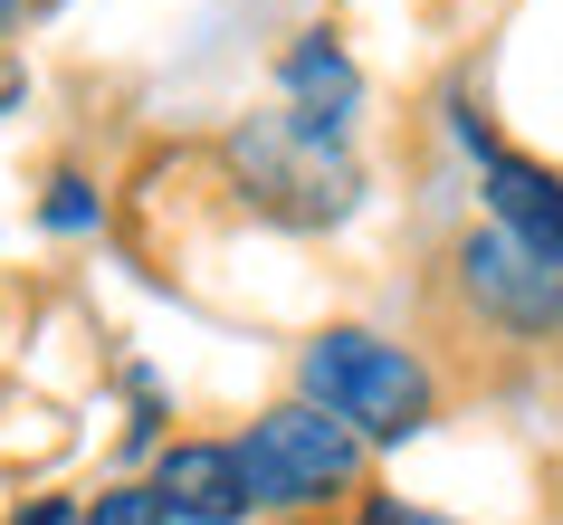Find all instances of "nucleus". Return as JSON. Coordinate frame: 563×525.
Returning a JSON list of instances; mask_svg holds the SVG:
<instances>
[{"mask_svg":"<svg viewBox=\"0 0 563 525\" xmlns=\"http://www.w3.org/2000/svg\"><path fill=\"white\" fill-rule=\"evenodd\" d=\"M153 496L173 506V525H239L249 506H258V496H249L239 449H220V439H181V449H163Z\"/></svg>","mask_w":563,"mask_h":525,"instance_id":"obj_5","label":"nucleus"},{"mask_svg":"<svg viewBox=\"0 0 563 525\" xmlns=\"http://www.w3.org/2000/svg\"><path fill=\"white\" fill-rule=\"evenodd\" d=\"M48 220H58V230H87V220H96V192H87L77 173H67V182H48Z\"/></svg>","mask_w":563,"mask_h":525,"instance_id":"obj_9","label":"nucleus"},{"mask_svg":"<svg viewBox=\"0 0 563 525\" xmlns=\"http://www.w3.org/2000/svg\"><path fill=\"white\" fill-rule=\"evenodd\" d=\"M87 525H173V506H163L153 488H106V496H96V516H87Z\"/></svg>","mask_w":563,"mask_h":525,"instance_id":"obj_8","label":"nucleus"},{"mask_svg":"<svg viewBox=\"0 0 563 525\" xmlns=\"http://www.w3.org/2000/svg\"><path fill=\"white\" fill-rule=\"evenodd\" d=\"M20 525H87V516H77L67 496H38V506H30V516H20Z\"/></svg>","mask_w":563,"mask_h":525,"instance_id":"obj_11","label":"nucleus"},{"mask_svg":"<svg viewBox=\"0 0 563 525\" xmlns=\"http://www.w3.org/2000/svg\"><path fill=\"white\" fill-rule=\"evenodd\" d=\"M239 468H249V496L258 506H316L325 488L354 478V430L334 411H316V402H287V411H267L258 430H249Z\"/></svg>","mask_w":563,"mask_h":525,"instance_id":"obj_3","label":"nucleus"},{"mask_svg":"<svg viewBox=\"0 0 563 525\" xmlns=\"http://www.w3.org/2000/svg\"><path fill=\"white\" fill-rule=\"evenodd\" d=\"M363 525H449V516H430V506H401V496H373V506H363Z\"/></svg>","mask_w":563,"mask_h":525,"instance_id":"obj_10","label":"nucleus"},{"mask_svg":"<svg viewBox=\"0 0 563 525\" xmlns=\"http://www.w3.org/2000/svg\"><path fill=\"white\" fill-rule=\"evenodd\" d=\"M306 402L334 411L354 439H411L430 420V373L383 335H325L306 344Z\"/></svg>","mask_w":563,"mask_h":525,"instance_id":"obj_1","label":"nucleus"},{"mask_svg":"<svg viewBox=\"0 0 563 525\" xmlns=\"http://www.w3.org/2000/svg\"><path fill=\"white\" fill-rule=\"evenodd\" d=\"M459 267H468V296L477 306H497L506 325H554L563 316V259H544V249H526V239H468L459 249Z\"/></svg>","mask_w":563,"mask_h":525,"instance_id":"obj_4","label":"nucleus"},{"mask_svg":"<svg viewBox=\"0 0 563 525\" xmlns=\"http://www.w3.org/2000/svg\"><path fill=\"white\" fill-rule=\"evenodd\" d=\"M354 96H363V77H354V58H344L334 39H297V48H287V116L297 124L344 134V124H354Z\"/></svg>","mask_w":563,"mask_h":525,"instance_id":"obj_7","label":"nucleus"},{"mask_svg":"<svg viewBox=\"0 0 563 525\" xmlns=\"http://www.w3.org/2000/svg\"><path fill=\"white\" fill-rule=\"evenodd\" d=\"M468 144H477V163H487V210H497V230L526 239V249H544V259H563V182L534 173V163H516L506 144H487L477 124H468Z\"/></svg>","mask_w":563,"mask_h":525,"instance_id":"obj_6","label":"nucleus"},{"mask_svg":"<svg viewBox=\"0 0 563 525\" xmlns=\"http://www.w3.org/2000/svg\"><path fill=\"white\" fill-rule=\"evenodd\" d=\"M0 20H10V0H0Z\"/></svg>","mask_w":563,"mask_h":525,"instance_id":"obj_12","label":"nucleus"},{"mask_svg":"<svg viewBox=\"0 0 563 525\" xmlns=\"http://www.w3.org/2000/svg\"><path fill=\"white\" fill-rule=\"evenodd\" d=\"M230 163H239V182H249L267 210H287V220H344V210H354L344 134H316V124H297L287 106L239 124V134H230Z\"/></svg>","mask_w":563,"mask_h":525,"instance_id":"obj_2","label":"nucleus"}]
</instances>
